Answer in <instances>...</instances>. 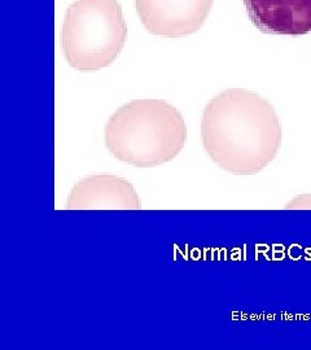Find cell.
I'll return each instance as SVG.
<instances>
[{
	"instance_id": "obj_3",
	"label": "cell",
	"mask_w": 311,
	"mask_h": 350,
	"mask_svg": "<svg viewBox=\"0 0 311 350\" xmlns=\"http://www.w3.org/2000/svg\"><path fill=\"white\" fill-rule=\"evenodd\" d=\"M126 39L127 25L117 0H77L66 11L62 46L75 69L94 72L112 65Z\"/></svg>"
},
{
	"instance_id": "obj_2",
	"label": "cell",
	"mask_w": 311,
	"mask_h": 350,
	"mask_svg": "<svg viewBox=\"0 0 311 350\" xmlns=\"http://www.w3.org/2000/svg\"><path fill=\"white\" fill-rule=\"evenodd\" d=\"M186 122L163 100H135L118 108L105 126V146L118 161L152 167L169 163L185 148Z\"/></svg>"
},
{
	"instance_id": "obj_7",
	"label": "cell",
	"mask_w": 311,
	"mask_h": 350,
	"mask_svg": "<svg viewBox=\"0 0 311 350\" xmlns=\"http://www.w3.org/2000/svg\"><path fill=\"white\" fill-rule=\"evenodd\" d=\"M288 209H309L311 208V195H302V196H297L292 202H289L286 205Z\"/></svg>"
},
{
	"instance_id": "obj_5",
	"label": "cell",
	"mask_w": 311,
	"mask_h": 350,
	"mask_svg": "<svg viewBox=\"0 0 311 350\" xmlns=\"http://www.w3.org/2000/svg\"><path fill=\"white\" fill-rule=\"evenodd\" d=\"M135 187L114 175L87 176L72 188L66 209H140Z\"/></svg>"
},
{
	"instance_id": "obj_1",
	"label": "cell",
	"mask_w": 311,
	"mask_h": 350,
	"mask_svg": "<svg viewBox=\"0 0 311 350\" xmlns=\"http://www.w3.org/2000/svg\"><path fill=\"white\" fill-rule=\"evenodd\" d=\"M204 150L221 169L253 175L273 163L282 144V127L271 103L243 88L222 91L204 109Z\"/></svg>"
},
{
	"instance_id": "obj_4",
	"label": "cell",
	"mask_w": 311,
	"mask_h": 350,
	"mask_svg": "<svg viewBox=\"0 0 311 350\" xmlns=\"http://www.w3.org/2000/svg\"><path fill=\"white\" fill-rule=\"evenodd\" d=\"M214 0H135L137 14L153 36L186 37L199 31Z\"/></svg>"
},
{
	"instance_id": "obj_6",
	"label": "cell",
	"mask_w": 311,
	"mask_h": 350,
	"mask_svg": "<svg viewBox=\"0 0 311 350\" xmlns=\"http://www.w3.org/2000/svg\"><path fill=\"white\" fill-rule=\"evenodd\" d=\"M250 21L265 34L303 36L311 31V0H244Z\"/></svg>"
}]
</instances>
